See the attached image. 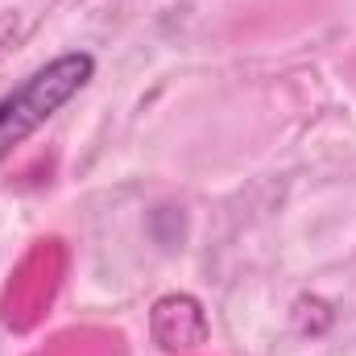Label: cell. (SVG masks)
<instances>
[{
  "label": "cell",
  "mask_w": 356,
  "mask_h": 356,
  "mask_svg": "<svg viewBox=\"0 0 356 356\" xmlns=\"http://www.w3.org/2000/svg\"><path fill=\"white\" fill-rule=\"evenodd\" d=\"M95 75V54L88 50H67L54 63L38 67L21 88L0 95V162L25 141L33 137L54 112H63Z\"/></svg>",
  "instance_id": "6da1fadb"
},
{
  "label": "cell",
  "mask_w": 356,
  "mask_h": 356,
  "mask_svg": "<svg viewBox=\"0 0 356 356\" xmlns=\"http://www.w3.org/2000/svg\"><path fill=\"white\" fill-rule=\"evenodd\" d=\"M154 340L166 348V353H178V348H195L207 340V315L195 298L186 294H170L154 307Z\"/></svg>",
  "instance_id": "7a4b0ae2"
},
{
  "label": "cell",
  "mask_w": 356,
  "mask_h": 356,
  "mask_svg": "<svg viewBox=\"0 0 356 356\" xmlns=\"http://www.w3.org/2000/svg\"><path fill=\"white\" fill-rule=\"evenodd\" d=\"M8 33H13V17H0V46H4Z\"/></svg>",
  "instance_id": "3957f363"
}]
</instances>
